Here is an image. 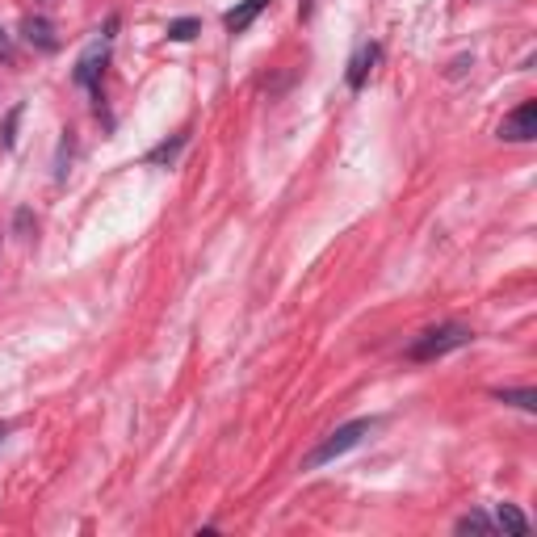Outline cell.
<instances>
[{
    "mask_svg": "<svg viewBox=\"0 0 537 537\" xmlns=\"http://www.w3.org/2000/svg\"><path fill=\"white\" fill-rule=\"evenodd\" d=\"M470 340H475V332H470L466 324H441V328H428V332H420L412 345H407V361H416V365H424V361H441V357H449L454 349H466Z\"/></svg>",
    "mask_w": 537,
    "mask_h": 537,
    "instance_id": "6da1fadb",
    "label": "cell"
},
{
    "mask_svg": "<svg viewBox=\"0 0 537 537\" xmlns=\"http://www.w3.org/2000/svg\"><path fill=\"white\" fill-rule=\"evenodd\" d=\"M370 428H374V420H349V424L332 428V433L303 458V470H319V466H328V462H336V458H345L349 449H357L365 437H370Z\"/></svg>",
    "mask_w": 537,
    "mask_h": 537,
    "instance_id": "7a4b0ae2",
    "label": "cell"
},
{
    "mask_svg": "<svg viewBox=\"0 0 537 537\" xmlns=\"http://www.w3.org/2000/svg\"><path fill=\"white\" fill-rule=\"evenodd\" d=\"M105 59H110V34L97 38L93 47L80 55V63H76V84H84V89H93L97 97H101V84H97V76H101V68H105Z\"/></svg>",
    "mask_w": 537,
    "mask_h": 537,
    "instance_id": "3957f363",
    "label": "cell"
},
{
    "mask_svg": "<svg viewBox=\"0 0 537 537\" xmlns=\"http://www.w3.org/2000/svg\"><path fill=\"white\" fill-rule=\"evenodd\" d=\"M537 135V105L533 101H521L504 122H500V139L508 143H529Z\"/></svg>",
    "mask_w": 537,
    "mask_h": 537,
    "instance_id": "277c9868",
    "label": "cell"
},
{
    "mask_svg": "<svg viewBox=\"0 0 537 537\" xmlns=\"http://www.w3.org/2000/svg\"><path fill=\"white\" fill-rule=\"evenodd\" d=\"M269 5H273V0H240V5H235V9H231V13L223 17V26H227L231 34H244V30H248L252 21L261 17V13L269 9Z\"/></svg>",
    "mask_w": 537,
    "mask_h": 537,
    "instance_id": "5b68a950",
    "label": "cell"
},
{
    "mask_svg": "<svg viewBox=\"0 0 537 537\" xmlns=\"http://www.w3.org/2000/svg\"><path fill=\"white\" fill-rule=\"evenodd\" d=\"M21 34H26V42H30V47H38V51H55L59 47L55 26L47 17H26V21H21Z\"/></svg>",
    "mask_w": 537,
    "mask_h": 537,
    "instance_id": "8992f818",
    "label": "cell"
},
{
    "mask_svg": "<svg viewBox=\"0 0 537 537\" xmlns=\"http://www.w3.org/2000/svg\"><path fill=\"white\" fill-rule=\"evenodd\" d=\"M374 63H378V47H374V42H365V47L357 51V59L349 63V89H361Z\"/></svg>",
    "mask_w": 537,
    "mask_h": 537,
    "instance_id": "52a82bcc",
    "label": "cell"
},
{
    "mask_svg": "<svg viewBox=\"0 0 537 537\" xmlns=\"http://www.w3.org/2000/svg\"><path fill=\"white\" fill-rule=\"evenodd\" d=\"M496 529H504V533H512V537H525V533H529V517H525L517 504H500V508H496Z\"/></svg>",
    "mask_w": 537,
    "mask_h": 537,
    "instance_id": "ba28073f",
    "label": "cell"
},
{
    "mask_svg": "<svg viewBox=\"0 0 537 537\" xmlns=\"http://www.w3.org/2000/svg\"><path fill=\"white\" fill-rule=\"evenodd\" d=\"M458 533H483V537H491V533H496V521H491L487 512H470V517L458 521Z\"/></svg>",
    "mask_w": 537,
    "mask_h": 537,
    "instance_id": "9c48e42d",
    "label": "cell"
},
{
    "mask_svg": "<svg viewBox=\"0 0 537 537\" xmlns=\"http://www.w3.org/2000/svg\"><path fill=\"white\" fill-rule=\"evenodd\" d=\"M181 147H185V135H177L173 143H160V147H152V152H147V164H173V160L181 156Z\"/></svg>",
    "mask_w": 537,
    "mask_h": 537,
    "instance_id": "30bf717a",
    "label": "cell"
},
{
    "mask_svg": "<svg viewBox=\"0 0 537 537\" xmlns=\"http://www.w3.org/2000/svg\"><path fill=\"white\" fill-rule=\"evenodd\" d=\"M500 403H512V407H521V412H537V395L529 391V386H521V391H496Z\"/></svg>",
    "mask_w": 537,
    "mask_h": 537,
    "instance_id": "8fae6325",
    "label": "cell"
},
{
    "mask_svg": "<svg viewBox=\"0 0 537 537\" xmlns=\"http://www.w3.org/2000/svg\"><path fill=\"white\" fill-rule=\"evenodd\" d=\"M198 30H202L198 17H177V21H168V38H173V42H189Z\"/></svg>",
    "mask_w": 537,
    "mask_h": 537,
    "instance_id": "7c38bea8",
    "label": "cell"
},
{
    "mask_svg": "<svg viewBox=\"0 0 537 537\" xmlns=\"http://www.w3.org/2000/svg\"><path fill=\"white\" fill-rule=\"evenodd\" d=\"M17 122H21V105H13L9 118H5V147H13V143H17Z\"/></svg>",
    "mask_w": 537,
    "mask_h": 537,
    "instance_id": "4fadbf2b",
    "label": "cell"
},
{
    "mask_svg": "<svg viewBox=\"0 0 537 537\" xmlns=\"http://www.w3.org/2000/svg\"><path fill=\"white\" fill-rule=\"evenodd\" d=\"M13 59H17L13 38H9V30H0V63H13Z\"/></svg>",
    "mask_w": 537,
    "mask_h": 537,
    "instance_id": "5bb4252c",
    "label": "cell"
},
{
    "mask_svg": "<svg viewBox=\"0 0 537 537\" xmlns=\"http://www.w3.org/2000/svg\"><path fill=\"white\" fill-rule=\"evenodd\" d=\"M9 437V424H0V441H5Z\"/></svg>",
    "mask_w": 537,
    "mask_h": 537,
    "instance_id": "9a60e30c",
    "label": "cell"
}]
</instances>
